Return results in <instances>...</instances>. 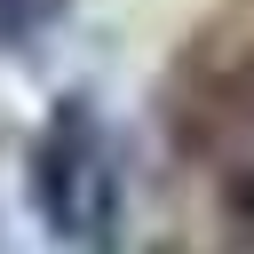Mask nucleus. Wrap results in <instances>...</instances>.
Returning <instances> with one entry per match:
<instances>
[{
  "mask_svg": "<svg viewBox=\"0 0 254 254\" xmlns=\"http://www.w3.org/2000/svg\"><path fill=\"white\" fill-rule=\"evenodd\" d=\"M32 214L48 222V238L64 246H95L119 222V159H111V127L95 111V95H56V111L32 135V167H24Z\"/></svg>",
  "mask_w": 254,
  "mask_h": 254,
  "instance_id": "f257e3e1",
  "label": "nucleus"
},
{
  "mask_svg": "<svg viewBox=\"0 0 254 254\" xmlns=\"http://www.w3.org/2000/svg\"><path fill=\"white\" fill-rule=\"evenodd\" d=\"M64 8H71V0H0V40H8V48H24V40H40Z\"/></svg>",
  "mask_w": 254,
  "mask_h": 254,
  "instance_id": "f03ea898",
  "label": "nucleus"
},
{
  "mask_svg": "<svg viewBox=\"0 0 254 254\" xmlns=\"http://www.w3.org/2000/svg\"><path fill=\"white\" fill-rule=\"evenodd\" d=\"M222 206L254 222V135H246V143L230 151V167H222Z\"/></svg>",
  "mask_w": 254,
  "mask_h": 254,
  "instance_id": "7ed1b4c3",
  "label": "nucleus"
}]
</instances>
